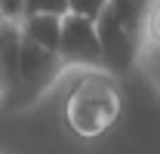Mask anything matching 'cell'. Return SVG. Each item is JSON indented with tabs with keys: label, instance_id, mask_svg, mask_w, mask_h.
<instances>
[{
	"label": "cell",
	"instance_id": "obj_1",
	"mask_svg": "<svg viewBox=\"0 0 160 154\" xmlns=\"http://www.w3.org/2000/svg\"><path fill=\"white\" fill-rule=\"evenodd\" d=\"M123 114L120 77L108 68H89L65 96L62 120L77 139H102Z\"/></svg>",
	"mask_w": 160,
	"mask_h": 154
},
{
	"label": "cell",
	"instance_id": "obj_2",
	"mask_svg": "<svg viewBox=\"0 0 160 154\" xmlns=\"http://www.w3.org/2000/svg\"><path fill=\"white\" fill-rule=\"evenodd\" d=\"M154 0H108L96 19L105 53V68L117 77H126L139 68L142 49H145V31Z\"/></svg>",
	"mask_w": 160,
	"mask_h": 154
},
{
	"label": "cell",
	"instance_id": "obj_3",
	"mask_svg": "<svg viewBox=\"0 0 160 154\" xmlns=\"http://www.w3.org/2000/svg\"><path fill=\"white\" fill-rule=\"evenodd\" d=\"M65 74H68V68L62 62L59 49H46V46H40V43L25 37L22 49H19L16 71H12L9 96L3 99V108L6 111H28V108H34L43 96L52 93V86Z\"/></svg>",
	"mask_w": 160,
	"mask_h": 154
},
{
	"label": "cell",
	"instance_id": "obj_4",
	"mask_svg": "<svg viewBox=\"0 0 160 154\" xmlns=\"http://www.w3.org/2000/svg\"><path fill=\"white\" fill-rule=\"evenodd\" d=\"M59 56L65 68H105V53H102V40L96 22L77 16V13H65L62 19V40H59Z\"/></svg>",
	"mask_w": 160,
	"mask_h": 154
},
{
	"label": "cell",
	"instance_id": "obj_5",
	"mask_svg": "<svg viewBox=\"0 0 160 154\" xmlns=\"http://www.w3.org/2000/svg\"><path fill=\"white\" fill-rule=\"evenodd\" d=\"M62 19L65 16H56V13H28L22 19V34L40 46H46V49H59Z\"/></svg>",
	"mask_w": 160,
	"mask_h": 154
},
{
	"label": "cell",
	"instance_id": "obj_6",
	"mask_svg": "<svg viewBox=\"0 0 160 154\" xmlns=\"http://www.w3.org/2000/svg\"><path fill=\"white\" fill-rule=\"evenodd\" d=\"M22 40H25V34H22V22H12V19L0 22V65L9 68V74L16 71Z\"/></svg>",
	"mask_w": 160,
	"mask_h": 154
},
{
	"label": "cell",
	"instance_id": "obj_7",
	"mask_svg": "<svg viewBox=\"0 0 160 154\" xmlns=\"http://www.w3.org/2000/svg\"><path fill=\"white\" fill-rule=\"evenodd\" d=\"M139 68H142V74L151 80V86L160 93V46H151V43H145V49H142V59H139Z\"/></svg>",
	"mask_w": 160,
	"mask_h": 154
},
{
	"label": "cell",
	"instance_id": "obj_8",
	"mask_svg": "<svg viewBox=\"0 0 160 154\" xmlns=\"http://www.w3.org/2000/svg\"><path fill=\"white\" fill-rule=\"evenodd\" d=\"M108 6V0H68V13H77V16H86V19H99L102 9Z\"/></svg>",
	"mask_w": 160,
	"mask_h": 154
},
{
	"label": "cell",
	"instance_id": "obj_9",
	"mask_svg": "<svg viewBox=\"0 0 160 154\" xmlns=\"http://www.w3.org/2000/svg\"><path fill=\"white\" fill-rule=\"evenodd\" d=\"M28 13H56V16H65L68 13V0H28V9H25V16ZM22 16V19H25Z\"/></svg>",
	"mask_w": 160,
	"mask_h": 154
},
{
	"label": "cell",
	"instance_id": "obj_10",
	"mask_svg": "<svg viewBox=\"0 0 160 154\" xmlns=\"http://www.w3.org/2000/svg\"><path fill=\"white\" fill-rule=\"evenodd\" d=\"M145 43L160 46V0H154L151 16H148V31H145Z\"/></svg>",
	"mask_w": 160,
	"mask_h": 154
},
{
	"label": "cell",
	"instance_id": "obj_11",
	"mask_svg": "<svg viewBox=\"0 0 160 154\" xmlns=\"http://www.w3.org/2000/svg\"><path fill=\"white\" fill-rule=\"evenodd\" d=\"M25 9H28V0H0V13H3V19L22 22Z\"/></svg>",
	"mask_w": 160,
	"mask_h": 154
},
{
	"label": "cell",
	"instance_id": "obj_12",
	"mask_svg": "<svg viewBox=\"0 0 160 154\" xmlns=\"http://www.w3.org/2000/svg\"><path fill=\"white\" fill-rule=\"evenodd\" d=\"M9 86H12V74H9V68L0 65V105H3V99L9 96Z\"/></svg>",
	"mask_w": 160,
	"mask_h": 154
},
{
	"label": "cell",
	"instance_id": "obj_13",
	"mask_svg": "<svg viewBox=\"0 0 160 154\" xmlns=\"http://www.w3.org/2000/svg\"><path fill=\"white\" fill-rule=\"evenodd\" d=\"M0 22H3V13H0Z\"/></svg>",
	"mask_w": 160,
	"mask_h": 154
}]
</instances>
